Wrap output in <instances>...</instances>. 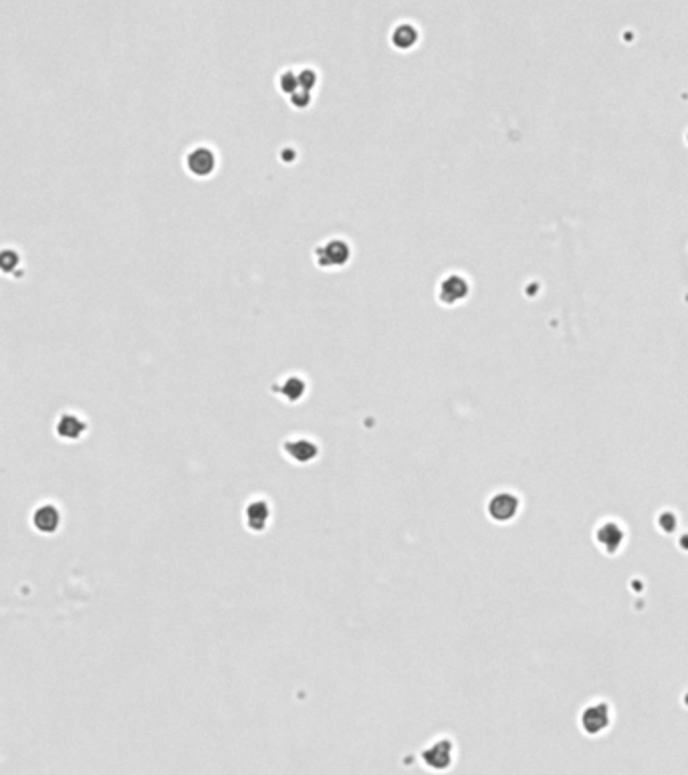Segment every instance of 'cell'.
<instances>
[{"label": "cell", "mask_w": 688, "mask_h": 775, "mask_svg": "<svg viewBox=\"0 0 688 775\" xmlns=\"http://www.w3.org/2000/svg\"><path fill=\"white\" fill-rule=\"evenodd\" d=\"M351 259V245L341 237H331L315 247V263L321 269H335L348 264Z\"/></svg>", "instance_id": "1"}, {"label": "cell", "mask_w": 688, "mask_h": 775, "mask_svg": "<svg viewBox=\"0 0 688 775\" xmlns=\"http://www.w3.org/2000/svg\"><path fill=\"white\" fill-rule=\"evenodd\" d=\"M216 151L208 146H194L190 148L184 158V164H186V170L192 176L196 178H208L216 170Z\"/></svg>", "instance_id": "2"}, {"label": "cell", "mask_w": 688, "mask_h": 775, "mask_svg": "<svg viewBox=\"0 0 688 775\" xmlns=\"http://www.w3.org/2000/svg\"><path fill=\"white\" fill-rule=\"evenodd\" d=\"M283 450H285V454H287L291 461H295V463L299 464L311 463V461H315L319 456V447L313 442L311 438L307 437L287 438L285 444H283Z\"/></svg>", "instance_id": "3"}, {"label": "cell", "mask_w": 688, "mask_h": 775, "mask_svg": "<svg viewBox=\"0 0 688 775\" xmlns=\"http://www.w3.org/2000/svg\"><path fill=\"white\" fill-rule=\"evenodd\" d=\"M85 430H87L85 420L75 412L61 414L57 418V424H55V432L63 440H77V438H81L85 434Z\"/></svg>", "instance_id": "4"}, {"label": "cell", "mask_w": 688, "mask_h": 775, "mask_svg": "<svg viewBox=\"0 0 688 775\" xmlns=\"http://www.w3.org/2000/svg\"><path fill=\"white\" fill-rule=\"evenodd\" d=\"M466 291H468V285H466L464 277L458 273H451L440 281L438 295H440V301H444V303H456L466 295Z\"/></svg>", "instance_id": "5"}, {"label": "cell", "mask_w": 688, "mask_h": 775, "mask_svg": "<svg viewBox=\"0 0 688 775\" xmlns=\"http://www.w3.org/2000/svg\"><path fill=\"white\" fill-rule=\"evenodd\" d=\"M33 525L41 533H55L61 525V513L55 505H41L33 513Z\"/></svg>", "instance_id": "6"}, {"label": "cell", "mask_w": 688, "mask_h": 775, "mask_svg": "<svg viewBox=\"0 0 688 775\" xmlns=\"http://www.w3.org/2000/svg\"><path fill=\"white\" fill-rule=\"evenodd\" d=\"M244 515H247V527H249L250 531L261 533V531H264L267 523H269L271 507H269V503L264 499H254L247 505Z\"/></svg>", "instance_id": "7"}, {"label": "cell", "mask_w": 688, "mask_h": 775, "mask_svg": "<svg viewBox=\"0 0 688 775\" xmlns=\"http://www.w3.org/2000/svg\"><path fill=\"white\" fill-rule=\"evenodd\" d=\"M273 392H279L289 402H299L305 396V392H307V382L297 374L287 375L281 384L273 386Z\"/></svg>", "instance_id": "8"}, {"label": "cell", "mask_w": 688, "mask_h": 775, "mask_svg": "<svg viewBox=\"0 0 688 775\" xmlns=\"http://www.w3.org/2000/svg\"><path fill=\"white\" fill-rule=\"evenodd\" d=\"M389 41L396 49H410L416 45L418 41V28L408 23V21H402L398 25L392 28L389 33Z\"/></svg>", "instance_id": "9"}, {"label": "cell", "mask_w": 688, "mask_h": 775, "mask_svg": "<svg viewBox=\"0 0 688 775\" xmlns=\"http://www.w3.org/2000/svg\"><path fill=\"white\" fill-rule=\"evenodd\" d=\"M426 763H430L432 767H436V769H440V767H444L446 763L451 761V753H448V745H444L442 741L440 743H436V745H432L430 749L426 751Z\"/></svg>", "instance_id": "10"}, {"label": "cell", "mask_w": 688, "mask_h": 775, "mask_svg": "<svg viewBox=\"0 0 688 775\" xmlns=\"http://www.w3.org/2000/svg\"><path fill=\"white\" fill-rule=\"evenodd\" d=\"M276 83H279V89H281L285 95H293V93L299 89V77H297V71H293V69H285V71H281L279 77H276Z\"/></svg>", "instance_id": "11"}, {"label": "cell", "mask_w": 688, "mask_h": 775, "mask_svg": "<svg viewBox=\"0 0 688 775\" xmlns=\"http://www.w3.org/2000/svg\"><path fill=\"white\" fill-rule=\"evenodd\" d=\"M18 263H21V257L14 249H4L0 252V267H2L4 273H13L14 269L18 267Z\"/></svg>", "instance_id": "12"}, {"label": "cell", "mask_w": 688, "mask_h": 775, "mask_svg": "<svg viewBox=\"0 0 688 775\" xmlns=\"http://www.w3.org/2000/svg\"><path fill=\"white\" fill-rule=\"evenodd\" d=\"M297 77H299V87L311 91L315 85H317V71L313 67H303L301 71H297Z\"/></svg>", "instance_id": "13"}, {"label": "cell", "mask_w": 688, "mask_h": 775, "mask_svg": "<svg viewBox=\"0 0 688 775\" xmlns=\"http://www.w3.org/2000/svg\"><path fill=\"white\" fill-rule=\"evenodd\" d=\"M289 103L295 107V109H305V107H309L311 105V91H307V89H297L293 95H289Z\"/></svg>", "instance_id": "14"}]
</instances>
